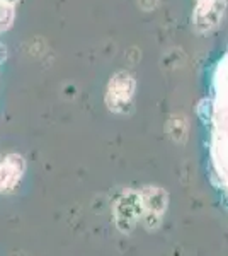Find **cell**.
<instances>
[{
    "instance_id": "6da1fadb",
    "label": "cell",
    "mask_w": 228,
    "mask_h": 256,
    "mask_svg": "<svg viewBox=\"0 0 228 256\" xmlns=\"http://www.w3.org/2000/svg\"><path fill=\"white\" fill-rule=\"evenodd\" d=\"M198 111L208 134L210 180L228 202V46L211 70L208 96Z\"/></svg>"
},
{
    "instance_id": "7a4b0ae2",
    "label": "cell",
    "mask_w": 228,
    "mask_h": 256,
    "mask_svg": "<svg viewBox=\"0 0 228 256\" xmlns=\"http://www.w3.org/2000/svg\"><path fill=\"white\" fill-rule=\"evenodd\" d=\"M227 0H196L193 10V28L200 34H206L217 30L225 18Z\"/></svg>"
},
{
    "instance_id": "3957f363",
    "label": "cell",
    "mask_w": 228,
    "mask_h": 256,
    "mask_svg": "<svg viewBox=\"0 0 228 256\" xmlns=\"http://www.w3.org/2000/svg\"><path fill=\"white\" fill-rule=\"evenodd\" d=\"M135 92V79L130 72H121L114 74L111 77L109 84H107V92H106V104L111 111H118L123 113L130 106L131 98Z\"/></svg>"
},
{
    "instance_id": "277c9868",
    "label": "cell",
    "mask_w": 228,
    "mask_h": 256,
    "mask_svg": "<svg viewBox=\"0 0 228 256\" xmlns=\"http://www.w3.org/2000/svg\"><path fill=\"white\" fill-rule=\"evenodd\" d=\"M26 172V160L20 154H0V193H12Z\"/></svg>"
},
{
    "instance_id": "5b68a950",
    "label": "cell",
    "mask_w": 228,
    "mask_h": 256,
    "mask_svg": "<svg viewBox=\"0 0 228 256\" xmlns=\"http://www.w3.org/2000/svg\"><path fill=\"white\" fill-rule=\"evenodd\" d=\"M15 19V7L0 2V32L9 31Z\"/></svg>"
},
{
    "instance_id": "8992f818",
    "label": "cell",
    "mask_w": 228,
    "mask_h": 256,
    "mask_svg": "<svg viewBox=\"0 0 228 256\" xmlns=\"http://www.w3.org/2000/svg\"><path fill=\"white\" fill-rule=\"evenodd\" d=\"M0 2H3V4H9V6H14V7H15V4H17L19 0H0Z\"/></svg>"
},
{
    "instance_id": "52a82bcc",
    "label": "cell",
    "mask_w": 228,
    "mask_h": 256,
    "mask_svg": "<svg viewBox=\"0 0 228 256\" xmlns=\"http://www.w3.org/2000/svg\"><path fill=\"white\" fill-rule=\"evenodd\" d=\"M2 53H3V50H2V48H0V58H2Z\"/></svg>"
}]
</instances>
